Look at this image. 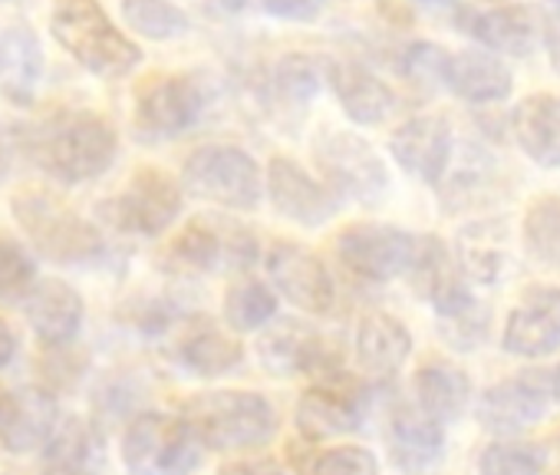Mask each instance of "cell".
I'll list each match as a JSON object with an SVG mask.
<instances>
[{"label": "cell", "instance_id": "6da1fadb", "mask_svg": "<svg viewBox=\"0 0 560 475\" xmlns=\"http://www.w3.org/2000/svg\"><path fill=\"white\" fill-rule=\"evenodd\" d=\"M27 149L34 162L60 182L100 178L119 149L116 129L93 113H60L34 126Z\"/></svg>", "mask_w": 560, "mask_h": 475}, {"label": "cell", "instance_id": "7a4b0ae2", "mask_svg": "<svg viewBox=\"0 0 560 475\" xmlns=\"http://www.w3.org/2000/svg\"><path fill=\"white\" fill-rule=\"evenodd\" d=\"M50 31L80 67L103 80L126 77L142 63V50L109 21L96 0H54Z\"/></svg>", "mask_w": 560, "mask_h": 475}, {"label": "cell", "instance_id": "3957f363", "mask_svg": "<svg viewBox=\"0 0 560 475\" xmlns=\"http://www.w3.org/2000/svg\"><path fill=\"white\" fill-rule=\"evenodd\" d=\"M11 211L40 255L60 265H86L103 255V234L47 188H18Z\"/></svg>", "mask_w": 560, "mask_h": 475}, {"label": "cell", "instance_id": "277c9868", "mask_svg": "<svg viewBox=\"0 0 560 475\" xmlns=\"http://www.w3.org/2000/svg\"><path fill=\"white\" fill-rule=\"evenodd\" d=\"M185 422L198 436L201 445L231 452L260 445L277 432V413L260 393L218 390L198 393L185 403Z\"/></svg>", "mask_w": 560, "mask_h": 475}, {"label": "cell", "instance_id": "5b68a950", "mask_svg": "<svg viewBox=\"0 0 560 475\" xmlns=\"http://www.w3.org/2000/svg\"><path fill=\"white\" fill-rule=\"evenodd\" d=\"M122 462L132 475H191L201 442L185 419L142 413L122 432Z\"/></svg>", "mask_w": 560, "mask_h": 475}, {"label": "cell", "instance_id": "8992f818", "mask_svg": "<svg viewBox=\"0 0 560 475\" xmlns=\"http://www.w3.org/2000/svg\"><path fill=\"white\" fill-rule=\"evenodd\" d=\"M185 188L205 201L250 211L260 201V169L237 146H201L182 169Z\"/></svg>", "mask_w": 560, "mask_h": 475}, {"label": "cell", "instance_id": "52a82bcc", "mask_svg": "<svg viewBox=\"0 0 560 475\" xmlns=\"http://www.w3.org/2000/svg\"><path fill=\"white\" fill-rule=\"evenodd\" d=\"M314 152H317V165H320L324 185L337 198H353V201L373 205V201H380L386 195V188H389L386 162L357 132L327 129L317 139Z\"/></svg>", "mask_w": 560, "mask_h": 475}, {"label": "cell", "instance_id": "ba28073f", "mask_svg": "<svg viewBox=\"0 0 560 475\" xmlns=\"http://www.w3.org/2000/svg\"><path fill=\"white\" fill-rule=\"evenodd\" d=\"M419 238L393 224H350L337 238L340 262L366 281H393L409 275Z\"/></svg>", "mask_w": 560, "mask_h": 475}, {"label": "cell", "instance_id": "9c48e42d", "mask_svg": "<svg viewBox=\"0 0 560 475\" xmlns=\"http://www.w3.org/2000/svg\"><path fill=\"white\" fill-rule=\"evenodd\" d=\"M205 96L191 77H149L136 90V129L145 139H175L198 123Z\"/></svg>", "mask_w": 560, "mask_h": 475}, {"label": "cell", "instance_id": "30bf717a", "mask_svg": "<svg viewBox=\"0 0 560 475\" xmlns=\"http://www.w3.org/2000/svg\"><path fill=\"white\" fill-rule=\"evenodd\" d=\"M182 211V188L172 175L159 169H142L129 178V185L113 198L109 218L119 231L155 238L162 234Z\"/></svg>", "mask_w": 560, "mask_h": 475}, {"label": "cell", "instance_id": "8fae6325", "mask_svg": "<svg viewBox=\"0 0 560 475\" xmlns=\"http://www.w3.org/2000/svg\"><path fill=\"white\" fill-rule=\"evenodd\" d=\"M363 419V390L360 383L337 363L317 376V386L298 406V426L307 439L337 436L357 429Z\"/></svg>", "mask_w": 560, "mask_h": 475}, {"label": "cell", "instance_id": "7c38bea8", "mask_svg": "<svg viewBox=\"0 0 560 475\" xmlns=\"http://www.w3.org/2000/svg\"><path fill=\"white\" fill-rule=\"evenodd\" d=\"M267 275L280 294L307 314H327L334 308L337 291L327 265L301 245L291 242L273 245L267 255Z\"/></svg>", "mask_w": 560, "mask_h": 475}, {"label": "cell", "instance_id": "4fadbf2b", "mask_svg": "<svg viewBox=\"0 0 560 475\" xmlns=\"http://www.w3.org/2000/svg\"><path fill=\"white\" fill-rule=\"evenodd\" d=\"M501 344L524 360H544L560 350V288H530L508 314Z\"/></svg>", "mask_w": 560, "mask_h": 475}, {"label": "cell", "instance_id": "5bb4252c", "mask_svg": "<svg viewBox=\"0 0 560 475\" xmlns=\"http://www.w3.org/2000/svg\"><path fill=\"white\" fill-rule=\"evenodd\" d=\"M267 195L273 201V208L304 224V228H320L334 218L337 211V195L317 182L314 175H307L294 159L277 155L267 169Z\"/></svg>", "mask_w": 560, "mask_h": 475}, {"label": "cell", "instance_id": "9a60e30c", "mask_svg": "<svg viewBox=\"0 0 560 475\" xmlns=\"http://www.w3.org/2000/svg\"><path fill=\"white\" fill-rule=\"evenodd\" d=\"M547 396L550 390L537 373H521L508 376L494 386H488L478 399V422L488 432L498 436H517L530 429L544 413H547Z\"/></svg>", "mask_w": 560, "mask_h": 475}, {"label": "cell", "instance_id": "2e32d148", "mask_svg": "<svg viewBox=\"0 0 560 475\" xmlns=\"http://www.w3.org/2000/svg\"><path fill=\"white\" fill-rule=\"evenodd\" d=\"M57 429V399L37 386L0 390V445L14 455L44 449Z\"/></svg>", "mask_w": 560, "mask_h": 475}, {"label": "cell", "instance_id": "e0dca14e", "mask_svg": "<svg viewBox=\"0 0 560 475\" xmlns=\"http://www.w3.org/2000/svg\"><path fill=\"white\" fill-rule=\"evenodd\" d=\"M389 149L409 175L439 185L452 162V126L445 116H412L393 132Z\"/></svg>", "mask_w": 560, "mask_h": 475}, {"label": "cell", "instance_id": "ac0fdd59", "mask_svg": "<svg viewBox=\"0 0 560 475\" xmlns=\"http://www.w3.org/2000/svg\"><path fill=\"white\" fill-rule=\"evenodd\" d=\"M24 311L34 334L50 347L70 344L83 327V298L67 281L57 278L37 281L24 298Z\"/></svg>", "mask_w": 560, "mask_h": 475}, {"label": "cell", "instance_id": "d6986e66", "mask_svg": "<svg viewBox=\"0 0 560 475\" xmlns=\"http://www.w3.org/2000/svg\"><path fill=\"white\" fill-rule=\"evenodd\" d=\"M412 354V334L406 331L402 321L389 317V314H366L357 327V360L360 370L376 380L386 383L393 380L402 363Z\"/></svg>", "mask_w": 560, "mask_h": 475}, {"label": "cell", "instance_id": "ffe728a7", "mask_svg": "<svg viewBox=\"0 0 560 475\" xmlns=\"http://www.w3.org/2000/svg\"><path fill=\"white\" fill-rule=\"evenodd\" d=\"M442 83L468 100V103H501L511 96V70L501 57L488 54V50H465V54H448L445 57V70H442Z\"/></svg>", "mask_w": 560, "mask_h": 475}, {"label": "cell", "instance_id": "44dd1931", "mask_svg": "<svg viewBox=\"0 0 560 475\" xmlns=\"http://www.w3.org/2000/svg\"><path fill=\"white\" fill-rule=\"evenodd\" d=\"M521 152L540 169H560V96L530 93L511 119Z\"/></svg>", "mask_w": 560, "mask_h": 475}, {"label": "cell", "instance_id": "7402d4cb", "mask_svg": "<svg viewBox=\"0 0 560 475\" xmlns=\"http://www.w3.org/2000/svg\"><path fill=\"white\" fill-rule=\"evenodd\" d=\"M257 357L273 376H301L314 373V367L327 357L324 340L301 321H277L257 340Z\"/></svg>", "mask_w": 560, "mask_h": 475}, {"label": "cell", "instance_id": "603a6c76", "mask_svg": "<svg viewBox=\"0 0 560 475\" xmlns=\"http://www.w3.org/2000/svg\"><path fill=\"white\" fill-rule=\"evenodd\" d=\"M458 275L475 285H498L511 271V234L504 221H475L458 234Z\"/></svg>", "mask_w": 560, "mask_h": 475}, {"label": "cell", "instance_id": "cb8c5ba5", "mask_svg": "<svg viewBox=\"0 0 560 475\" xmlns=\"http://www.w3.org/2000/svg\"><path fill=\"white\" fill-rule=\"evenodd\" d=\"M44 77V50L31 27L11 24L0 31V93L27 106Z\"/></svg>", "mask_w": 560, "mask_h": 475}, {"label": "cell", "instance_id": "d4e9b609", "mask_svg": "<svg viewBox=\"0 0 560 475\" xmlns=\"http://www.w3.org/2000/svg\"><path fill=\"white\" fill-rule=\"evenodd\" d=\"M44 468L40 475H103L106 452L103 436L96 426L83 419H67L54 429L44 445Z\"/></svg>", "mask_w": 560, "mask_h": 475}, {"label": "cell", "instance_id": "484cf974", "mask_svg": "<svg viewBox=\"0 0 560 475\" xmlns=\"http://www.w3.org/2000/svg\"><path fill=\"white\" fill-rule=\"evenodd\" d=\"M330 83L343 113L360 126H380L396 109V93L360 63H337L330 70Z\"/></svg>", "mask_w": 560, "mask_h": 475}, {"label": "cell", "instance_id": "4316f807", "mask_svg": "<svg viewBox=\"0 0 560 475\" xmlns=\"http://www.w3.org/2000/svg\"><path fill=\"white\" fill-rule=\"evenodd\" d=\"M389 452L406 472L432 468L445 452V432L422 409H396L389 419Z\"/></svg>", "mask_w": 560, "mask_h": 475}, {"label": "cell", "instance_id": "83f0119b", "mask_svg": "<svg viewBox=\"0 0 560 475\" xmlns=\"http://www.w3.org/2000/svg\"><path fill=\"white\" fill-rule=\"evenodd\" d=\"M416 396H419V409L442 422H455L471 399V376L448 363V360H429L422 363V370L416 373Z\"/></svg>", "mask_w": 560, "mask_h": 475}, {"label": "cell", "instance_id": "f1b7e54d", "mask_svg": "<svg viewBox=\"0 0 560 475\" xmlns=\"http://www.w3.org/2000/svg\"><path fill=\"white\" fill-rule=\"evenodd\" d=\"M468 34L488 54L527 57L537 44V18L527 8H498L485 14H468Z\"/></svg>", "mask_w": 560, "mask_h": 475}, {"label": "cell", "instance_id": "f546056e", "mask_svg": "<svg viewBox=\"0 0 560 475\" xmlns=\"http://www.w3.org/2000/svg\"><path fill=\"white\" fill-rule=\"evenodd\" d=\"M182 363L198 376H218L241 363V344L208 321H195L182 337Z\"/></svg>", "mask_w": 560, "mask_h": 475}, {"label": "cell", "instance_id": "4dcf8cb0", "mask_svg": "<svg viewBox=\"0 0 560 475\" xmlns=\"http://www.w3.org/2000/svg\"><path fill=\"white\" fill-rule=\"evenodd\" d=\"M241 242L247 238H221V231L208 221H191L172 245V255L185 265V268H195V271H211L218 268V262L224 258H234L241 255Z\"/></svg>", "mask_w": 560, "mask_h": 475}, {"label": "cell", "instance_id": "1f68e13d", "mask_svg": "<svg viewBox=\"0 0 560 475\" xmlns=\"http://www.w3.org/2000/svg\"><path fill=\"white\" fill-rule=\"evenodd\" d=\"M524 248L534 262L560 271V195H540L524 211Z\"/></svg>", "mask_w": 560, "mask_h": 475}, {"label": "cell", "instance_id": "d6a6232c", "mask_svg": "<svg viewBox=\"0 0 560 475\" xmlns=\"http://www.w3.org/2000/svg\"><path fill=\"white\" fill-rule=\"evenodd\" d=\"M270 93H273V103L280 109H301L304 113L314 103V96L320 93L317 63L304 54L284 57L270 73Z\"/></svg>", "mask_w": 560, "mask_h": 475}, {"label": "cell", "instance_id": "836d02e7", "mask_svg": "<svg viewBox=\"0 0 560 475\" xmlns=\"http://www.w3.org/2000/svg\"><path fill=\"white\" fill-rule=\"evenodd\" d=\"M122 21L149 40H178L191 31L188 14L172 0H122Z\"/></svg>", "mask_w": 560, "mask_h": 475}, {"label": "cell", "instance_id": "e575fe53", "mask_svg": "<svg viewBox=\"0 0 560 475\" xmlns=\"http://www.w3.org/2000/svg\"><path fill=\"white\" fill-rule=\"evenodd\" d=\"M277 298L260 281H237L224 298V317L234 331H257L273 321Z\"/></svg>", "mask_w": 560, "mask_h": 475}, {"label": "cell", "instance_id": "d590c367", "mask_svg": "<svg viewBox=\"0 0 560 475\" xmlns=\"http://www.w3.org/2000/svg\"><path fill=\"white\" fill-rule=\"evenodd\" d=\"M540 468H544V452L534 442L498 439L488 442L478 455L481 475H540Z\"/></svg>", "mask_w": 560, "mask_h": 475}, {"label": "cell", "instance_id": "8d00e7d4", "mask_svg": "<svg viewBox=\"0 0 560 475\" xmlns=\"http://www.w3.org/2000/svg\"><path fill=\"white\" fill-rule=\"evenodd\" d=\"M37 285V265L18 238H0V301H24Z\"/></svg>", "mask_w": 560, "mask_h": 475}, {"label": "cell", "instance_id": "74e56055", "mask_svg": "<svg viewBox=\"0 0 560 475\" xmlns=\"http://www.w3.org/2000/svg\"><path fill=\"white\" fill-rule=\"evenodd\" d=\"M439 334L452 350H462V354L481 347L488 337V308L471 301L468 308H462L448 317H439Z\"/></svg>", "mask_w": 560, "mask_h": 475}, {"label": "cell", "instance_id": "f35d334b", "mask_svg": "<svg viewBox=\"0 0 560 475\" xmlns=\"http://www.w3.org/2000/svg\"><path fill=\"white\" fill-rule=\"evenodd\" d=\"M307 475H376V455L360 445H337L327 452H317L314 462L304 468Z\"/></svg>", "mask_w": 560, "mask_h": 475}, {"label": "cell", "instance_id": "ab89813d", "mask_svg": "<svg viewBox=\"0 0 560 475\" xmlns=\"http://www.w3.org/2000/svg\"><path fill=\"white\" fill-rule=\"evenodd\" d=\"M327 0H264V11L280 21H314Z\"/></svg>", "mask_w": 560, "mask_h": 475}, {"label": "cell", "instance_id": "60d3db41", "mask_svg": "<svg viewBox=\"0 0 560 475\" xmlns=\"http://www.w3.org/2000/svg\"><path fill=\"white\" fill-rule=\"evenodd\" d=\"M218 475H284V468L270 459H237V462L221 465Z\"/></svg>", "mask_w": 560, "mask_h": 475}, {"label": "cell", "instance_id": "b9f144b4", "mask_svg": "<svg viewBox=\"0 0 560 475\" xmlns=\"http://www.w3.org/2000/svg\"><path fill=\"white\" fill-rule=\"evenodd\" d=\"M14 354H18V337H14L11 324L0 317V370H4L14 360Z\"/></svg>", "mask_w": 560, "mask_h": 475}, {"label": "cell", "instance_id": "7bdbcfd3", "mask_svg": "<svg viewBox=\"0 0 560 475\" xmlns=\"http://www.w3.org/2000/svg\"><path fill=\"white\" fill-rule=\"evenodd\" d=\"M547 44H550V60H553V67L560 70V18L553 21V27H550V34H547Z\"/></svg>", "mask_w": 560, "mask_h": 475}, {"label": "cell", "instance_id": "ee69618b", "mask_svg": "<svg viewBox=\"0 0 560 475\" xmlns=\"http://www.w3.org/2000/svg\"><path fill=\"white\" fill-rule=\"evenodd\" d=\"M550 396H557L560 399V367L553 370V376H550Z\"/></svg>", "mask_w": 560, "mask_h": 475}, {"label": "cell", "instance_id": "f6af8a7d", "mask_svg": "<svg viewBox=\"0 0 560 475\" xmlns=\"http://www.w3.org/2000/svg\"><path fill=\"white\" fill-rule=\"evenodd\" d=\"M4 169H8V155H4V142H0V175H4Z\"/></svg>", "mask_w": 560, "mask_h": 475}, {"label": "cell", "instance_id": "bcb514c9", "mask_svg": "<svg viewBox=\"0 0 560 475\" xmlns=\"http://www.w3.org/2000/svg\"><path fill=\"white\" fill-rule=\"evenodd\" d=\"M422 4H432V8H445V4H452V0H422Z\"/></svg>", "mask_w": 560, "mask_h": 475}, {"label": "cell", "instance_id": "7dc6e473", "mask_svg": "<svg viewBox=\"0 0 560 475\" xmlns=\"http://www.w3.org/2000/svg\"><path fill=\"white\" fill-rule=\"evenodd\" d=\"M550 4H557V8H560V0H550Z\"/></svg>", "mask_w": 560, "mask_h": 475}, {"label": "cell", "instance_id": "c3c4849f", "mask_svg": "<svg viewBox=\"0 0 560 475\" xmlns=\"http://www.w3.org/2000/svg\"><path fill=\"white\" fill-rule=\"evenodd\" d=\"M557 439H560V436H557Z\"/></svg>", "mask_w": 560, "mask_h": 475}]
</instances>
